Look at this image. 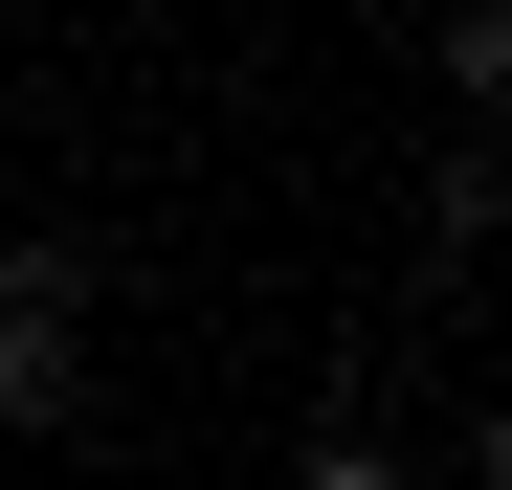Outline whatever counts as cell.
<instances>
[{"label":"cell","mask_w":512,"mask_h":490,"mask_svg":"<svg viewBox=\"0 0 512 490\" xmlns=\"http://www.w3.org/2000/svg\"><path fill=\"white\" fill-rule=\"evenodd\" d=\"M312 490H401V446H312Z\"/></svg>","instance_id":"7a4b0ae2"},{"label":"cell","mask_w":512,"mask_h":490,"mask_svg":"<svg viewBox=\"0 0 512 490\" xmlns=\"http://www.w3.org/2000/svg\"><path fill=\"white\" fill-rule=\"evenodd\" d=\"M67 379H90V268L67 245H0V424H67Z\"/></svg>","instance_id":"6da1fadb"}]
</instances>
